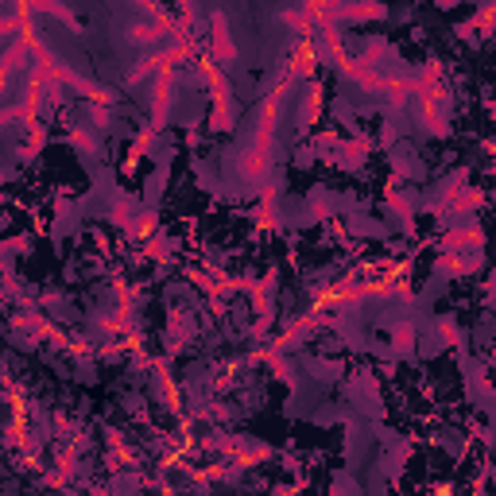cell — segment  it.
Returning <instances> with one entry per match:
<instances>
[{
    "instance_id": "cell-1",
    "label": "cell",
    "mask_w": 496,
    "mask_h": 496,
    "mask_svg": "<svg viewBox=\"0 0 496 496\" xmlns=\"http://www.w3.org/2000/svg\"><path fill=\"white\" fill-rule=\"evenodd\" d=\"M434 496H454V488H450V485H438V488H434Z\"/></svg>"
}]
</instances>
